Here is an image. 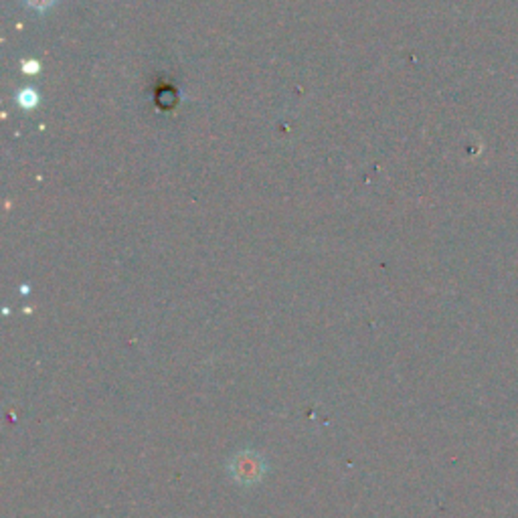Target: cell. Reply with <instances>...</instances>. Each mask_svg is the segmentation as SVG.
<instances>
[{"label": "cell", "mask_w": 518, "mask_h": 518, "mask_svg": "<svg viewBox=\"0 0 518 518\" xmlns=\"http://www.w3.org/2000/svg\"><path fill=\"white\" fill-rule=\"evenodd\" d=\"M23 73L37 75V73H39V63L33 61V59H29V61H24V63H23Z\"/></svg>", "instance_id": "obj_4"}, {"label": "cell", "mask_w": 518, "mask_h": 518, "mask_svg": "<svg viewBox=\"0 0 518 518\" xmlns=\"http://www.w3.org/2000/svg\"><path fill=\"white\" fill-rule=\"evenodd\" d=\"M57 3L59 0H24V5L37 13H47L49 8H53Z\"/></svg>", "instance_id": "obj_3"}, {"label": "cell", "mask_w": 518, "mask_h": 518, "mask_svg": "<svg viewBox=\"0 0 518 518\" xmlns=\"http://www.w3.org/2000/svg\"><path fill=\"white\" fill-rule=\"evenodd\" d=\"M233 474L241 482L258 480L261 474V466L258 464V457H248V456H237L233 462Z\"/></svg>", "instance_id": "obj_1"}, {"label": "cell", "mask_w": 518, "mask_h": 518, "mask_svg": "<svg viewBox=\"0 0 518 518\" xmlns=\"http://www.w3.org/2000/svg\"><path fill=\"white\" fill-rule=\"evenodd\" d=\"M39 93L35 88H24L19 91V96H16V101H19V106L23 109H35L39 106Z\"/></svg>", "instance_id": "obj_2"}]
</instances>
